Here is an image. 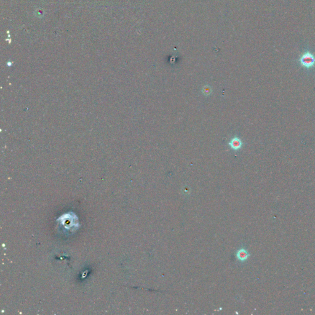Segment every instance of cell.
Returning <instances> with one entry per match:
<instances>
[{
    "label": "cell",
    "instance_id": "1",
    "mask_svg": "<svg viewBox=\"0 0 315 315\" xmlns=\"http://www.w3.org/2000/svg\"><path fill=\"white\" fill-rule=\"evenodd\" d=\"M299 62L302 67L310 68L315 66V55L309 51L304 52L300 57Z\"/></svg>",
    "mask_w": 315,
    "mask_h": 315
},
{
    "label": "cell",
    "instance_id": "2",
    "mask_svg": "<svg viewBox=\"0 0 315 315\" xmlns=\"http://www.w3.org/2000/svg\"><path fill=\"white\" fill-rule=\"evenodd\" d=\"M229 145H230V146L233 150H238L240 149L241 148V147H242V142L239 138L235 137V138H233L230 142V143H229Z\"/></svg>",
    "mask_w": 315,
    "mask_h": 315
},
{
    "label": "cell",
    "instance_id": "3",
    "mask_svg": "<svg viewBox=\"0 0 315 315\" xmlns=\"http://www.w3.org/2000/svg\"><path fill=\"white\" fill-rule=\"evenodd\" d=\"M249 257V254L245 249H241L239 250L238 253V259L241 260H246Z\"/></svg>",
    "mask_w": 315,
    "mask_h": 315
},
{
    "label": "cell",
    "instance_id": "4",
    "mask_svg": "<svg viewBox=\"0 0 315 315\" xmlns=\"http://www.w3.org/2000/svg\"><path fill=\"white\" fill-rule=\"evenodd\" d=\"M45 14V11L42 8H38L35 11V15L38 18H42L43 17Z\"/></svg>",
    "mask_w": 315,
    "mask_h": 315
}]
</instances>
